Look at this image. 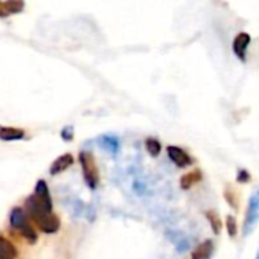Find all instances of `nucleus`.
<instances>
[{"label": "nucleus", "instance_id": "obj_1", "mask_svg": "<svg viewBox=\"0 0 259 259\" xmlns=\"http://www.w3.org/2000/svg\"><path fill=\"white\" fill-rule=\"evenodd\" d=\"M25 209L31 223L43 233H57L60 230V218L52 212V209L46 207L34 194L26 198Z\"/></svg>", "mask_w": 259, "mask_h": 259}, {"label": "nucleus", "instance_id": "obj_2", "mask_svg": "<svg viewBox=\"0 0 259 259\" xmlns=\"http://www.w3.org/2000/svg\"><path fill=\"white\" fill-rule=\"evenodd\" d=\"M10 224H11V229L20 235L23 239H26V242L29 244H35L37 242V232L31 223V220L28 218L25 209L22 207H14L10 213Z\"/></svg>", "mask_w": 259, "mask_h": 259}, {"label": "nucleus", "instance_id": "obj_3", "mask_svg": "<svg viewBox=\"0 0 259 259\" xmlns=\"http://www.w3.org/2000/svg\"><path fill=\"white\" fill-rule=\"evenodd\" d=\"M78 159H79L82 176H84V180H85L87 186L95 191L98 188V185H99V169H98L95 156L90 151H81Z\"/></svg>", "mask_w": 259, "mask_h": 259}, {"label": "nucleus", "instance_id": "obj_4", "mask_svg": "<svg viewBox=\"0 0 259 259\" xmlns=\"http://www.w3.org/2000/svg\"><path fill=\"white\" fill-rule=\"evenodd\" d=\"M259 220V189L250 197L244 221V235H248Z\"/></svg>", "mask_w": 259, "mask_h": 259}, {"label": "nucleus", "instance_id": "obj_5", "mask_svg": "<svg viewBox=\"0 0 259 259\" xmlns=\"http://www.w3.org/2000/svg\"><path fill=\"white\" fill-rule=\"evenodd\" d=\"M166 151H168V156L172 160V163L176 166H179V168H188V166H191L194 163V159L183 148H180V147L169 145L166 148Z\"/></svg>", "mask_w": 259, "mask_h": 259}, {"label": "nucleus", "instance_id": "obj_6", "mask_svg": "<svg viewBox=\"0 0 259 259\" xmlns=\"http://www.w3.org/2000/svg\"><path fill=\"white\" fill-rule=\"evenodd\" d=\"M26 133L22 128H16V126H2L0 125V141L5 142H13V141H22L25 139Z\"/></svg>", "mask_w": 259, "mask_h": 259}, {"label": "nucleus", "instance_id": "obj_7", "mask_svg": "<svg viewBox=\"0 0 259 259\" xmlns=\"http://www.w3.org/2000/svg\"><path fill=\"white\" fill-rule=\"evenodd\" d=\"M73 156L72 154H63V156H60V157H57L55 160H54V163L51 165V174L52 176H58V174H61V172H64L67 168H70L72 165H73Z\"/></svg>", "mask_w": 259, "mask_h": 259}, {"label": "nucleus", "instance_id": "obj_8", "mask_svg": "<svg viewBox=\"0 0 259 259\" xmlns=\"http://www.w3.org/2000/svg\"><path fill=\"white\" fill-rule=\"evenodd\" d=\"M213 248H215L213 241L212 239H206V241H203L201 244H198L194 248L191 257L192 259H210L212 254H213Z\"/></svg>", "mask_w": 259, "mask_h": 259}, {"label": "nucleus", "instance_id": "obj_9", "mask_svg": "<svg viewBox=\"0 0 259 259\" xmlns=\"http://www.w3.org/2000/svg\"><path fill=\"white\" fill-rule=\"evenodd\" d=\"M248 45H250V35L248 34H239V35H236V38L233 41V52H235V55L241 61L245 60V52H247Z\"/></svg>", "mask_w": 259, "mask_h": 259}, {"label": "nucleus", "instance_id": "obj_10", "mask_svg": "<svg viewBox=\"0 0 259 259\" xmlns=\"http://www.w3.org/2000/svg\"><path fill=\"white\" fill-rule=\"evenodd\" d=\"M17 256L19 251L14 247V244L5 236L0 235V259H16Z\"/></svg>", "mask_w": 259, "mask_h": 259}, {"label": "nucleus", "instance_id": "obj_11", "mask_svg": "<svg viewBox=\"0 0 259 259\" xmlns=\"http://www.w3.org/2000/svg\"><path fill=\"white\" fill-rule=\"evenodd\" d=\"M203 179V174L200 169H195V171H191V172H186L185 176H182L180 179V186L182 189H191L194 185L200 183Z\"/></svg>", "mask_w": 259, "mask_h": 259}, {"label": "nucleus", "instance_id": "obj_12", "mask_svg": "<svg viewBox=\"0 0 259 259\" xmlns=\"http://www.w3.org/2000/svg\"><path fill=\"white\" fill-rule=\"evenodd\" d=\"M2 11H0V16H8L11 13H19L23 8V2L22 0H7L2 5H0Z\"/></svg>", "mask_w": 259, "mask_h": 259}, {"label": "nucleus", "instance_id": "obj_13", "mask_svg": "<svg viewBox=\"0 0 259 259\" xmlns=\"http://www.w3.org/2000/svg\"><path fill=\"white\" fill-rule=\"evenodd\" d=\"M98 142L110 154H116L119 151V141L116 138H113V136H102V138H99Z\"/></svg>", "mask_w": 259, "mask_h": 259}, {"label": "nucleus", "instance_id": "obj_14", "mask_svg": "<svg viewBox=\"0 0 259 259\" xmlns=\"http://www.w3.org/2000/svg\"><path fill=\"white\" fill-rule=\"evenodd\" d=\"M204 215H206V218H207V221H209V224H210V227H212V232H213L215 235H220L221 230H223V221H221L218 212H215V210H207Z\"/></svg>", "mask_w": 259, "mask_h": 259}, {"label": "nucleus", "instance_id": "obj_15", "mask_svg": "<svg viewBox=\"0 0 259 259\" xmlns=\"http://www.w3.org/2000/svg\"><path fill=\"white\" fill-rule=\"evenodd\" d=\"M145 148H147V151H148V154L151 157H157L160 154V151H162V144L156 138H148L145 141Z\"/></svg>", "mask_w": 259, "mask_h": 259}, {"label": "nucleus", "instance_id": "obj_16", "mask_svg": "<svg viewBox=\"0 0 259 259\" xmlns=\"http://www.w3.org/2000/svg\"><path fill=\"white\" fill-rule=\"evenodd\" d=\"M224 198H226V201H227V204H229L230 207H233L235 210H238L239 203H238L236 192H235V189H233L232 186H226V188H224Z\"/></svg>", "mask_w": 259, "mask_h": 259}, {"label": "nucleus", "instance_id": "obj_17", "mask_svg": "<svg viewBox=\"0 0 259 259\" xmlns=\"http://www.w3.org/2000/svg\"><path fill=\"white\" fill-rule=\"evenodd\" d=\"M226 227H227V233L230 238H235L238 235V223H236V218L233 215L226 217Z\"/></svg>", "mask_w": 259, "mask_h": 259}, {"label": "nucleus", "instance_id": "obj_18", "mask_svg": "<svg viewBox=\"0 0 259 259\" xmlns=\"http://www.w3.org/2000/svg\"><path fill=\"white\" fill-rule=\"evenodd\" d=\"M61 138H63V141H67V142H70L72 139H73V126H64L63 130H61Z\"/></svg>", "mask_w": 259, "mask_h": 259}, {"label": "nucleus", "instance_id": "obj_19", "mask_svg": "<svg viewBox=\"0 0 259 259\" xmlns=\"http://www.w3.org/2000/svg\"><path fill=\"white\" fill-rule=\"evenodd\" d=\"M236 180H238L239 183H247V182L250 180V174H248L245 169H239V171H238V176H236Z\"/></svg>", "mask_w": 259, "mask_h": 259}, {"label": "nucleus", "instance_id": "obj_20", "mask_svg": "<svg viewBox=\"0 0 259 259\" xmlns=\"http://www.w3.org/2000/svg\"><path fill=\"white\" fill-rule=\"evenodd\" d=\"M257 259H259V254H257Z\"/></svg>", "mask_w": 259, "mask_h": 259}]
</instances>
